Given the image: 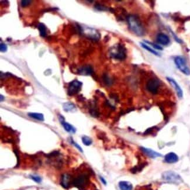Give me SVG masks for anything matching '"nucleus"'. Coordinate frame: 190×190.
<instances>
[{
    "instance_id": "obj_9",
    "label": "nucleus",
    "mask_w": 190,
    "mask_h": 190,
    "mask_svg": "<svg viewBox=\"0 0 190 190\" xmlns=\"http://www.w3.org/2000/svg\"><path fill=\"white\" fill-rule=\"evenodd\" d=\"M166 79L169 82V83L174 88L178 98H182L183 97V90H182L181 88L180 87V86L178 85V84L177 83V82L174 79H173V78L169 77H167Z\"/></svg>"
},
{
    "instance_id": "obj_20",
    "label": "nucleus",
    "mask_w": 190,
    "mask_h": 190,
    "mask_svg": "<svg viewBox=\"0 0 190 190\" xmlns=\"http://www.w3.org/2000/svg\"><path fill=\"white\" fill-rule=\"evenodd\" d=\"M38 28L39 31L40 35L42 37H46L47 35V29L46 26L42 23H39L38 25Z\"/></svg>"
},
{
    "instance_id": "obj_1",
    "label": "nucleus",
    "mask_w": 190,
    "mask_h": 190,
    "mask_svg": "<svg viewBox=\"0 0 190 190\" xmlns=\"http://www.w3.org/2000/svg\"><path fill=\"white\" fill-rule=\"evenodd\" d=\"M127 21L130 30L138 36L145 34V30L139 17L135 15L127 16Z\"/></svg>"
},
{
    "instance_id": "obj_29",
    "label": "nucleus",
    "mask_w": 190,
    "mask_h": 190,
    "mask_svg": "<svg viewBox=\"0 0 190 190\" xmlns=\"http://www.w3.org/2000/svg\"><path fill=\"white\" fill-rule=\"evenodd\" d=\"M170 31H171V33H172V35H173V37H174V39L175 40V41L179 43H183V41L180 39H179L178 38H177V36L175 35V34L171 31V30H170Z\"/></svg>"
},
{
    "instance_id": "obj_28",
    "label": "nucleus",
    "mask_w": 190,
    "mask_h": 190,
    "mask_svg": "<svg viewBox=\"0 0 190 190\" xmlns=\"http://www.w3.org/2000/svg\"><path fill=\"white\" fill-rule=\"evenodd\" d=\"M0 50L1 52H5L7 50V46L5 43H1L0 44Z\"/></svg>"
},
{
    "instance_id": "obj_2",
    "label": "nucleus",
    "mask_w": 190,
    "mask_h": 190,
    "mask_svg": "<svg viewBox=\"0 0 190 190\" xmlns=\"http://www.w3.org/2000/svg\"><path fill=\"white\" fill-rule=\"evenodd\" d=\"M109 53L110 57L114 59L124 60L127 58V49L123 44H115L110 48Z\"/></svg>"
},
{
    "instance_id": "obj_16",
    "label": "nucleus",
    "mask_w": 190,
    "mask_h": 190,
    "mask_svg": "<svg viewBox=\"0 0 190 190\" xmlns=\"http://www.w3.org/2000/svg\"><path fill=\"white\" fill-rule=\"evenodd\" d=\"M119 187L121 190H132L133 186L132 184L125 181H122L119 183Z\"/></svg>"
},
{
    "instance_id": "obj_7",
    "label": "nucleus",
    "mask_w": 190,
    "mask_h": 190,
    "mask_svg": "<svg viewBox=\"0 0 190 190\" xmlns=\"http://www.w3.org/2000/svg\"><path fill=\"white\" fill-rule=\"evenodd\" d=\"M82 85L83 83L77 80H74L70 82L68 84V95L73 96L78 94L81 91Z\"/></svg>"
},
{
    "instance_id": "obj_14",
    "label": "nucleus",
    "mask_w": 190,
    "mask_h": 190,
    "mask_svg": "<svg viewBox=\"0 0 190 190\" xmlns=\"http://www.w3.org/2000/svg\"><path fill=\"white\" fill-rule=\"evenodd\" d=\"M141 149L147 156H148L150 157H151V158L154 159V158H156V157H162V155L160 153H158V152H157L156 151H154L152 149H148V148H143V147L141 148Z\"/></svg>"
},
{
    "instance_id": "obj_13",
    "label": "nucleus",
    "mask_w": 190,
    "mask_h": 190,
    "mask_svg": "<svg viewBox=\"0 0 190 190\" xmlns=\"http://www.w3.org/2000/svg\"><path fill=\"white\" fill-rule=\"evenodd\" d=\"M165 161L167 163H175L178 161V157L175 153L171 152L165 156Z\"/></svg>"
},
{
    "instance_id": "obj_8",
    "label": "nucleus",
    "mask_w": 190,
    "mask_h": 190,
    "mask_svg": "<svg viewBox=\"0 0 190 190\" xmlns=\"http://www.w3.org/2000/svg\"><path fill=\"white\" fill-rule=\"evenodd\" d=\"M160 82L157 79H150L146 84V89L148 91L153 94H156L158 92L159 88L160 87Z\"/></svg>"
},
{
    "instance_id": "obj_6",
    "label": "nucleus",
    "mask_w": 190,
    "mask_h": 190,
    "mask_svg": "<svg viewBox=\"0 0 190 190\" xmlns=\"http://www.w3.org/2000/svg\"><path fill=\"white\" fill-rule=\"evenodd\" d=\"M174 63L177 67L183 74L189 76L190 75V69L187 65L186 59L181 56H177L174 58Z\"/></svg>"
},
{
    "instance_id": "obj_15",
    "label": "nucleus",
    "mask_w": 190,
    "mask_h": 190,
    "mask_svg": "<svg viewBox=\"0 0 190 190\" xmlns=\"http://www.w3.org/2000/svg\"><path fill=\"white\" fill-rule=\"evenodd\" d=\"M90 113L94 117H98L99 116V112L97 109L96 103L92 102L90 105Z\"/></svg>"
},
{
    "instance_id": "obj_5",
    "label": "nucleus",
    "mask_w": 190,
    "mask_h": 190,
    "mask_svg": "<svg viewBox=\"0 0 190 190\" xmlns=\"http://www.w3.org/2000/svg\"><path fill=\"white\" fill-rule=\"evenodd\" d=\"M162 178L163 180L175 184H180L183 182L181 176L174 171H167L162 174Z\"/></svg>"
},
{
    "instance_id": "obj_18",
    "label": "nucleus",
    "mask_w": 190,
    "mask_h": 190,
    "mask_svg": "<svg viewBox=\"0 0 190 190\" xmlns=\"http://www.w3.org/2000/svg\"><path fill=\"white\" fill-rule=\"evenodd\" d=\"M63 125L64 129L67 132H69V133H75L76 132V129L73 126H72L71 124L67 123V122H66L65 121H64L63 122L61 123Z\"/></svg>"
},
{
    "instance_id": "obj_11",
    "label": "nucleus",
    "mask_w": 190,
    "mask_h": 190,
    "mask_svg": "<svg viewBox=\"0 0 190 190\" xmlns=\"http://www.w3.org/2000/svg\"><path fill=\"white\" fill-rule=\"evenodd\" d=\"M72 182H73V180L70 174H64L63 175H62L61 178L60 184L63 188L66 189H68L70 187L71 184H72Z\"/></svg>"
},
{
    "instance_id": "obj_30",
    "label": "nucleus",
    "mask_w": 190,
    "mask_h": 190,
    "mask_svg": "<svg viewBox=\"0 0 190 190\" xmlns=\"http://www.w3.org/2000/svg\"><path fill=\"white\" fill-rule=\"evenodd\" d=\"M14 153H15V155L17 156V166H16V167H18V166H19V165H20V157H19V154H18V151H17V150H14Z\"/></svg>"
},
{
    "instance_id": "obj_26",
    "label": "nucleus",
    "mask_w": 190,
    "mask_h": 190,
    "mask_svg": "<svg viewBox=\"0 0 190 190\" xmlns=\"http://www.w3.org/2000/svg\"><path fill=\"white\" fill-rule=\"evenodd\" d=\"M30 177L32 180H33L35 182H36L37 183H40L42 181V178L38 175H30Z\"/></svg>"
},
{
    "instance_id": "obj_10",
    "label": "nucleus",
    "mask_w": 190,
    "mask_h": 190,
    "mask_svg": "<svg viewBox=\"0 0 190 190\" xmlns=\"http://www.w3.org/2000/svg\"><path fill=\"white\" fill-rule=\"evenodd\" d=\"M78 74L83 76H90L94 73L93 68L90 65H84L77 70Z\"/></svg>"
},
{
    "instance_id": "obj_12",
    "label": "nucleus",
    "mask_w": 190,
    "mask_h": 190,
    "mask_svg": "<svg viewBox=\"0 0 190 190\" xmlns=\"http://www.w3.org/2000/svg\"><path fill=\"white\" fill-rule=\"evenodd\" d=\"M156 39L157 42L159 44L164 46L168 45L170 42L169 36L163 33H160L158 34L157 36Z\"/></svg>"
},
{
    "instance_id": "obj_25",
    "label": "nucleus",
    "mask_w": 190,
    "mask_h": 190,
    "mask_svg": "<svg viewBox=\"0 0 190 190\" xmlns=\"http://www.w3.org/2000/svg\"><path fill=\"white\" fill-rule=\"evenodd\" d=\"M145 42L146 43H148L149 45L151 46L152 47H153L154 49H157V50H163V47L162 46H160V45L159 44H155V43H153L150 42H149V41H145Z\"/></svg>"
},
{
    "instance_id": "obj_17",
    "label": "nucleus",
    "mask_w": 190,
    "mask_h": 190,
    "mask_svg": "<svg viewBox=\"0 0 190 190\" xmlns=\"http://www.w3.org/2000/svg\"><path fill=\"white\" fill-rule=\"evenodd\" d=\"M63 109L66 112H74L76 110L75 105L70 102L66 103L63 104Z\"/></svg>"
},
{
    "instance_id": "obj_19",
    "label": "nucleus",
    "mask_w": 190,
    "mask_h": 190,
    "mask_svg": "<svg viewBox=\"0 0 190 190\" xmlns=\"http://www.w3.org/2000/svg\"><path fill=\"white\" fill-rule=\"evenodd\" d=\"M28 116L33 119L40 121H44V116L42 114L40 113H33V112H30L28 113Z\"/></svg>"
},
{
    "instance_id": "obj_3",
    "label": "nucleus",
    "mask_w": 190,
    "mask_h": 190,
    "mask_svg": "<svg viewBox=\"0 0 190 190\" xmlns=\"http://www.w3.org/2000/svg\"><path fill=\"white\" fill-rule=\"evenodd\" d=\"M77 26L78 28V31L79 33L83 34L87 38L95 41H97L100 39V34L97 30L89 27L83 28L79 24H77Z\"/></svg>"
},
{
    "instance_id": "obj_24",
    "label": "nucleus",
    "mask_w": 190,
    "mask_h": 190,
    "mask_svg": "<svg viewBox=\"0 0 190 190\" xmlns=\"http://www.w3.org/2000/svg\"><path fill=\"white\" fill-rule=\"evenodd\" d=\"M82 142L85 146H90L92 144V141L90 138L87 136H84L82 138Z\"/></svg>"
},
{
    "instance_id": "obj_22",
    "label": "nucleus",
    "mask_w": 190,
    "mask_h": 190,
    "mask_svg": "<svg viewBox=\"0 0 190 190\" xmlns=\"http://www.w3.org/2000/svg\"><path fill=\"white\" fill-rule=\"evenodd\" d=\"M103 82L105 83V84L107 86H110V85L112 84V83H113L112 80L106 74H103Z\"/></svg>"
},
{
    "instance_id": "obj_27",
    "label": "nucleus",
    "mask_w": 190,
    "mask_h": 190,
    "mask_svg": "<svg viewBox=\"0 0 190 190\" xmlns=\"http://www.w3.org/2000/svg\"><path fill=\"white\" fill-rule=\"evenodd\" d=\"M32 1L29 0H23L21 1V6L22 7H26L31 4Z\"/></svg>"
},
{
    "instance_id": "obj_23",
    "label": "nucleus",
    "mask_w": 190,
    "mask_h": 190,
    "mask_svg": "<svg viewBox=\"0 0 190 190\" xmlns=\"http://www.w3.org/2000/svg\"><path fill=\"white\" fill-rule=\"evenodd\" d=\"M94 8L100 11H108V8L107 7H106L104 5L100 4H96L94 6Z\"/></svg>"
},
{
    "instance_id": "obj_33",
    "label": "nucleus",
    "mask_w": 190,
    "mask_h": 190,
    "mask_svg": "<svg viewBox=\"0 0 190 190\" xmlns=\"http://www.w3.org/2000/svg\"><path fill=\"white\" fill-rule=\"evenodd\" d=\"M4 100V97L2 95H1V102H2Z\"/></svg>"
},
{
    "instance_id": "obj_4",
    "label": "nucleus",
    "mask_w": 190,
    "mask_h": 190,
    "mask_svg": "<svg viewBox=\"0 0 190 190\" xmlns=\"http://www.w3.org/2000/svg\"><path fill=\"white\" fill-rule=\"evenodd\" d=\"M89 182L88 176L85 174H80L73 180L72 184L80 190H84Z\"/></svg>"
},
{
    "instance_id": "obj_21",
    "label": "nucleus",
    "mask_w": 190,
    "mask_h": 190,
    "mask_svg": "<svg viewBox=\"0 0 190 190\" xmlns=\"http://www.w3.org/2000/svg\"><path fill=\"white\" fill-rule=\"evenodd\" d=\"M140 46H141L143 49H146V50H148V52H150L151 53H152L153 55H155V56H160L159 54L156 51H155L154 50H153V49H151L150 47H149V46H148V44H146V43H145L140 42Z\"/></svg>"
},
{
    "instance_id": "obj_31",
    "label": "nucleus",
    "mask_w": 190,
    "mask_h": 190,
    "mask_svg": "<svg viewBox=\"0 0 190 190\" xmlns=\"http://www.w3.org/2000/svg\"><path fill=\"white\" fill-rule=\"evenodd\" d=\"M72 143H73L74 144V146H76V148H77V149H79V150H80V151L81 152H82V153L83 152V151L82 149V148H81V147H80V146H79V145H77V143H74V142H73Z\"/></svg>"
},
{
    "instance_id": "obj_32",
    "label": "nucleus",
    "mask_w": 190,
    "mask_h": 190,
    "mask_svg": "<svg viewBox=\"0 0 190 190\" xmlns=\"http://www.w3.org/2000/svg\"><path fill=\"white\" fill-rule=\"evenodd\" d=\"M100 180H101V182H102L104 185H106V180H105L103 177L100 176Z\"/></svg>"
}]
</instances>
